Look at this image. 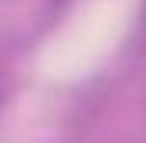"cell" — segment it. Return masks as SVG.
Instances as JSON below:
<instances>
[{
  "label": "cell",
  "instance_id": "6da1fadb",
  "mask_svg": "<svg viewBox=\"0 0 146 143\" xmlns=\"http://www.w3.org/2000/svg\"><path fill=\"white\" fill-rule=\"evenodd\" d=\"M136 44H139V51H143V58H146V0H143V7H139V17H136Z\"/></svg>",
  "mask_w": 146,
  "mask_h": 143
}]
</instances>
